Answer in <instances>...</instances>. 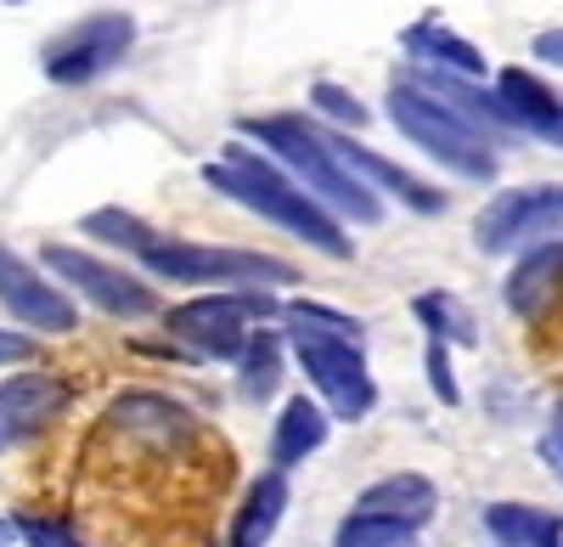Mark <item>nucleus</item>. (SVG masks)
<instances>
[{
  "label": "nucleus",
  "instance_id": "nucleus-1",
  "mask_svg": "<svg viewBox=\"0 0 563 547\" xmlns=\"http://www.w3.org/2000/svg\"><path fill=\"white\" fill-rule=\"evenodd\" d=\"M203 180H209L214 193H225L231 204L254 209L260 220H271V226H282V232L305 238V243H310L316 254H327V260H350V254H355V243L344 238L339 215H327V209L299 187V180H288L271 158H260V153L243 147V142H231L225 158L203 164Z\"/></svg>",
  "mask_w": 563,
  "mask_h": 547
},
{
  "label": "nucleus",
  "instance_id": "nucleus-2",
  "mask_svg": "<svg viewBox=\"0 0 563 547\" xmlns=\"http://www.w3.org/2000/svg\"><path fill=\"white\" fill-rule=\"evenodd\" d=\"M243 135H254L276 164H288L299 175V187L327 215H344L355 226H378L384 220V204L372 198V187L339 164V153L327 147V130H316L305 113H254V119H243Z\"/></svg>",
  "mask_w": 563,
  "mask_h": 547
},
{
  "label": "nucleus",
  "instance_id": "nucleus-3",
  "mask_svg": "<svg viewBox=\"0 0 563 547\" xmlns=\"http://www.w3.org/2000/svg\"><path fill=\"white\" fill-rule=\"evenodd\" d=\"M276 310L282 305L260 288H214V294H198V299L164 310V328H169V339L192 344L198 355L243 361V350L254 344V322H265Z\"/></svg>",
  "mask_w": 563,
  "mask_h": 547
},
{
  "label": "nucleus",
  "instance_id": "nucleus-4",
  "mask_svg": "<svg viewBox=\"0 0 563 547\" xmlns=\"http://www.w3.org/2000/svg\"><path fill=\"white\" fill-rule=\"evenodd\" d=\"M389 124L406 135L411 147H422L434 164H445L451 175H462V180H496V153H490V142L474 130V124H462L456 113H445L440 102H429L422 90H411V85H395L389 90Z\"/></svg>",
  "mask_w": 563,
  "mask_h": 547
},
{
  "label": "nucleus",
  "instance_id": "nucleus-5",
  "mask_svg": "<svg viewBox=\"0 0 563 547\" xmlns=\"http://www.w3.org/2000/svg\"><path fill=\"white\" fill-rule=\"evenodd\" d=\"M141 265L169 283H220V288H260V283H299L288 260H271L254 249H209L186 238H158L141 249Z\"/></svg>",
  "mask_w": 563,
  "mask_h": 547
},
{
  "label": "nucleus",
  "instance_id": "nucleus-6",
  "mask_svg": "<svg viewBox=\"0 0 563 547\" xmlns=\"http://www.w3.org/2000/svg\"><path fill=\"white\" fill-rule=\"evenodd\" d=\"M288 344H294V355H299L305 379L321 390L327 406H333V418L361 424L372 406H378V384H372L366 355H361L355 339H339V333H321V328L288 322Z\"/></svg>",
  "mask_w": 563,
  "mask_h": 547
},
{
  "label": "nucleus",
  "instance_id": "nucleus-7",
  "mask_svg": "<svg viewBox=\"0 0 563 547\" xmlns=\"http://www.w3.org/2000/svg\"><path fill=\"white\" fill-rule=\"evenodd\" d=\"M135 45V18L130 12H90L79 23H68L63 34L45 40L40 52V68L52 85H90L113 74Z\"/></svg>",
  "mask_w": 563,
  "mask_h": 547
},
{
  "label": "nucleus",
  "instance_id": "nucleus-8",
  "mask_svg": "<svg viewBox=\"0 0 563 547\" xmlns=\"http://www.w3.org/2000/svg\"><path fill=\"white\" fill-rule=\"evenodd\" d=\"M40 260H45V271H57L63 283H74L102 316H119V322H141V316L158 310V294H153L147 283L130 277V271H119V265H108V260H97V254H85V249L52 243Z\"/></svg>",
  "mask_w": 563,
  "mask_h": 547
},
{
  "label": "nucleus",
  "instance_id": "nucleus-9",
  "mask_svg": "<svg viewBox=\"0 0 563 547\" xmlns=\"http://www.w3.org/2000/svg\"><path fill=\"white\" fill-rule=\"evenodd\" d=\"M558 215H563V187H512V193H496L485 204V215L474 220V243L485 254H507V249H519L525 238H541Z\"/></svg>",
  "mask_w": 563,
  "mask_h": 547
},
{
  "label": "nucleus",
  "instance_id": "nucleus-10",
  "mask_svg": "<svg viewBox=\"0 0 563 547\" xmlns=\"http://www.w3.org/2000/svg\"><path fill=\"white\" fill-rule=\"evenodd\" d=\"M68 406V384L57 373H18L0 384V451H12L23 440H34L40 429H52Z\"/></svg>",
  "mask_w": 563,
  "mask_h": 547
},
{
  "label": "nucleus",
  "instance_id": "nucleus-11",
  "mask_svg": "<svg viewBox=\"0 0 563 547\" xmlns=\"http://www.w3.org/2000/svg\"><path fill=\"white\" fill-rule=\"evenodd\" d=\"M0 305H7L18 322L34 328V333H68V328H74L68 294H57L34 265H29L23 254H12L7 243H0Z\"/></svg>",
  "mask_w": 563,
  "mask_h": 547
},
{
  "label": "nucleus",
  "instance_id": "nucleus-12",
  "mask_svg": "<svg viewBox=\"0 0 563 547\" xmlns=\"http://www.w3.org/2000/svg\"><path fill=\"white\" fill-rule=\"evenodd\" d=\"M406 85H411V90H422L429 102H440L445 113H456L462 124H474V130L485 135V142H490V135H519V130H512V119H507V108H501L496 90H479L474 79H462V74H445V68L417 63Z\"/></svg>",
  "mask_w": 563,
  "mask_h": 547
},
{
  "label": "nucleus",
  "instance_id": "nucleus-13",
  "mask_svg": "<svg viewBox=\"0 0 563 547\" xmlns=\"http://www.w3.org/2000/svg\"><path fill=\"white\" fill-rule=\"evenodd\" d=\"M434 508H440L434 480L406 469V474L372 480V485L355 496V508H350V514H361V519H384V525H400V530H422V525L434 519Z\"/></svg>",
  "mask_w": 563,
  "mask_h": 547
},
{
  "label": "nucleus",
  "instance_id": "nucleus-14",
  "mask_svg": "<svg viewBox=\"0 0 563 547\" xmlns=\"http://www.w3.org/2000/svg\"><path fill=\"white\" fill-rule=\"evenodd\" d=\"M496 97H501V108H507V119H512L519 135H541V142L563 147V97H552L530 68H501Z\"/></svg>",
  "mask_w": 563,
  "mask_h": 547
},
{
  "label": "nucleus",
  "instance_id": "nucleus-15",
  "mask_svg": "<svg viewBox=\"0 0 563 547\" xmlns=\"http://www.w3.org/2000/svg\"><path fill=\"white\" fill-rule=\"evenodd\" d=\"M507 310L519 322H541V316L563 299V243H536L507 277Z\"/></svg>",
  "mask_w": 563,
  "mask_h": 547
},
{
  "label": "nucleus",
  "instance_id": "nucleus-16",
  "mask_svg": "<svg viewBox=\"0 0 563 547\" xmlns=\"http://www.w3.org/2000/svg\"><path fill=\"white\" fill-rule=\"evenodd\" d=\"M327 147L339 153V164L350 169V175H361V180H372V187H384V193H395L406 209H417V215H440L445 209V198L429 187V180H417L411 169H400V164H389V158H378L372 147H361V142H350V135H327Z\"/></svg>",
  "mask_w": 563,
  "mask_h": 547
},
{
  "label": "nucleus",
  "instance_id": "nucleus-17",
  "mask_svg": "<svg viewBox=\"0 0 563 547\" xmlns=\"http://www.w3.org/2000/svg\"><path fill=\"white\" fill-rule=\"evenodd\" d=\"M400 45L417 57V63H429V68H445V74H462V79H485V52L474 40H462L456 29H445L440 18H422L400 34Z\"/></svg>",
  "mask_w": 563,
  "mask_h": 547
},
{
  "label": "nucleus",
  "instance_id": "nucleus-18",
  "mask_svg": "<svg viewBox=\"0 0 563 547\" xmlns=\"http://www.w3.org/2000/svg\"><path fill=\"white\" fill-rule=\"evenodd\" d=\"M282 514H288V474L271 469V474H260V480L249 485L238 519H231V547H265V541L276 536Z\"/></svg>",
  "mask_w": 563,
  "mask_h": 547
},
{
  "label": "nucleus",
  "instance_id": "nucleus-19",
  "mask_svg": "<svg viewBox=\"0 0 563 547\" xmlns=\"http://www.w3.org/2000/svg\"><path fill=\"white\" fill-rule=\"evenodd\" d=\"M321 446H327V413H321L316 401L294 395L288 406H282L276 429H271V463L288 474L294 463H305L310 451H321Z\"/></svg>",
  "mask_w": 563,
  "mask_h": 547
},
{
  "label": "nucleus",
  "instance_id": "nucleus-20",
  "mask_svg": "<svg viewBox=\"0 0 563 547\" xmlns=\"http://www.w3.org/2000/svg\"><path fill=\"white\" fill-rule=\"evenodd\" d=\"M485 530L496 536V547H563V519L530 503H490Z\"/></svg>",
  "mask_w": 563,
  "mask_h": 547
},
{
  "label": "nucleus",
  "instance_id": "nucleus-21",
  "mask_svg": "<svg viewBox=\"0 0 563 547\" xmlns=\"http://www.w3.org/2000/svg\"><path fill=\"white\" fill-rule=\"evenodd\" d=\"M108 418L119 429H130V435H147V440H180L186 429H192V418H186L175 401H164V395H119Z\"/></svg>",
  "mask_w": 563,
  "mask_h": 547
},
{
  "label": "nucleus",
  "instance_id": "nucleus-22",
  "mask_svg": "<svg viewBox=\"0 0 563 547\" xmlns=\"http://www.w3.org/2000/svg\"><path fill=\"white\" fill-rule=\"evenodd\" d=\"M282 384V339L276 333H254V344L238 361V395L243 401H271Z\"/></svg>",
  "mask_w": 563,
  "mask_h": 547
},
{
  "label": "nucleus",
  "instance_id": "nucleus-23",
  "mask_svg": "<svg viewBox=\"0 0 563 547\" xmlns=\"http://www.w3.org/2000/svg\"><path fill=\"white\" fill-rule=\"evenodd\" d=\"M411 310H417V322L429 328V339H445V344H474V316L462 310V299L456 294H417L411 299Z\"/></svg>",
  "mask_w": 563,
  "mask_h": 547
},
{
  "label": "nucleus",
  "instance_id": "nucleus-24",
  "mask_svg": "<svg viewBox=\"0 0 563 547\" xmlns=\"http://www.w3.org/2000/svg\"><path fill=\"white\" fill-rule=\"evenodd\" d=\"M85 232L90 238H102V243H113V249H130V254H141L147 243H158V232L141 215H124V209H97V215H85Z\"/></svg>",
  "mask_w": 563,
  "mask_h": 547
},
{
  "label": "nucleus",
  "instance_id": "nucleus-25",
  "mask_svg": "<svg viewBox=\"0 0 563 547\" xmlns=\"http://www.w3.org/2000/svg\"><path fill=\"white\" fill-rule=\"evenodd\" d=\"M333 547H417V530H400V525H384V519L350 514V519L339 525Z\"/></svg>",
  "mask_w": 563,
  "mask_h": 547
},
{
  "label": "nucleus",
  "instance_id": "nucleus-26",
  "mask_svg": "<svg viewBox=\"0 0 563 547\" xmlns=\"http://www.w3.org/2000/svg\"><path fill=\"white\" fill-rule=\"evenodd\" d=\"M282 322H305V328H321V333H339V339H355L361 344V322L333 305H316V299H294L282 305Z\"/></svg>",
  "mask_w": 563,
  "mask_h": 547
},
{
  "label": "nucleus",
  "instance_id": "nucleus-27",
  "mask_svg": "<svg viewBox=\"0 0 563 547\" xmlns=\"http://www.w3.org/2000/svg\"><path fill=\"white\" fill-rule=\"evenodd\" d=\"M310 102H316L327 119L350 124V130H361V124H366V108L355 102V90H344V85H333V79H316V85H310Z\"/></svg>",
  "mask_w": 563,
  "mask_h": 547
},
{
  "label": "nucleus",
  "instance_id": "nucleus-28",
  "mask_svg": "<svg viewBox=\"0 0 563 547\" xmlns=\"http://www.w3.org/2000/svg\"><path fill=\"white\" fill-rule=\"evenodd\" d=\"M429 384H434V395H440L445 406H456V401H462L456 373H451V344H445V339H429Z\"/></svg>",
  "mask_w": 563,
  "mask_h": 547
},
{
  "label": "nucleus",
  "instance_id": "nucleus-29",
  "mask_svg": "<svg viewBox=\"0 0 563 547\" xmlns=\"http://www.w3.org/2000/svg\"><path fill=\"white\" fill-rule=\"evenodd\" d=\"M18 536H29V547H85L68 525H57V519H34V514L18 519Z\"/></svg>",
  "mask_w": 563,
  "mask_h": 547
},
{
  "label": "nucleus",
  "instance_id": "nucleus-30",
  "mask_svg": "<svg viewBox=\"0 0 563 547\" xmlns=\"http://www.w3.org/2000/svg\"><path fill=\"white\" fill-rule=\"evenodd\" d=\"M541 463L563 480V406H558V418H552V429L541 435Z\"/></svg>",
  "mask_w": 563,
  "mask_h": 547
},
{
  "label": "nucleus",
  "instance_id": "nucleus-31",
  "mask_svg": "<svg viewBox=\"0 0 563 547\" xmlns=\"http://www.w3.org/2000/svg\"><path fill=\"white\" fill-rule=\"evenodd\" d=\"M530 57H541L547 68H563V29H541L536 45H530Z\"/></svg>",
  "mask_w": 563,
  "mask_h": 547
},
{
  "label": "nucleus",
  "instance_id": "nucleus-32",
  "mask_svg": "<svg viewBox=\"0 0 563 547\" xmlns=\"http://www.w3.org/2000/svg\"><path fill=\"white\" fill-rule=\"evenodd\" d=\"M34 355V344L23 339V333H7L0 328V368H12V361H29Z\"/></svg>",
  "mask_w": 563,
  "mask_h": 547
},
{
  "label": "nucleus",
  "instance_id": "nucleus-33",
  "mask_svg": "<svg viewBox=\"0 0 563 547\" xmlns=\"http://www.w3.org/2000/svg\"><path fill=\"white\" fill-rule=\"evenodd\" d=\"M12 530H18V525H7V519H0V547H7V541H12Z\"/></svg>",
  "mask_w": 563,
  "mask_h": 547
},
{
  "label": "nucleus",
  "instance_id": "nucleus-34",
  "mask_svg": "<svg viewBox=\"0 0 563 547\" xmlns=\"http://www.w3.org/2000/svg\"><path fill=\"white\" fill-rule=\"evenodd\" d=\"M7 7H23V0H7Z\"/></svg>",
  "mask_w": 563,
  "mask_h": 547
}]
</instances>
